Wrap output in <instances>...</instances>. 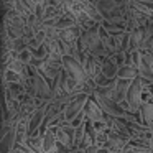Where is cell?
<instances>
[{
    "instance_id": "obj_4",
    "label": "cell",
    "mask_w": 153,
    "mask_h": 153,
    "mask_svg": "<svg viewBox=\"0 0 153 153\" xmlns=\"http://www.w3.org/2000/svg\"><path fill=\"white\" fill-rule=\"evenodd\" d=\"M56 127L53 128H48L43 135V152L45 153H51L54 148H56Z\"/></svg>"
},
{
    "instance_id": "obj_1",
    "label": "cell",
    "mask_w": 153,
    "mask_h": 153,
    "mask_svg": "<svg viewBox=\"0 0 153 153\" xmlns=\"http://www.w3.org/2000/svg\"><path fill=\"white\" fill-rule=\"evenodd\" d=\"M87 100H89V94L87 92H77V96L74 97V99L66 105V109H64V122L73 123L74 119H76L81 112H84V109H86V105H87Z\"/></svg>"
},
{
    "instance_id": "obj_7",
    "label": "cell",
    "mask_w": 153,
    "mask_h": 153,
    "mask_svg": "<svg viewBox=\"0 0 153 153\" xmlns=\"http://www.w3.org/2000/svg\"><path fill=\"white\" fill-rule=\"evenodd\" d=\"M22 81V76L13 69H5V82H10V84H15V82H20Z\"/></svg>"
},
{
    "instance_id": "obj_3",
    "label": "cell",
    "mask_w": 153,
    "mask_h": 153,
    "mask_svg": "<svg viewBox=\"0 0 153 153\" xmlns=\"http://www.w3.org/2000/svg\"><path fill=\"white\" fill-rule=\"evenodd\" d=\"M86 114H87V119H91L92 122H107V117H104V110L100 109V105L94 100V97H89L87 100V105H86Z\"/></svg>"
},
{
    "instance_id": "obj_6",
    "label": "cell",
    "mask_w": 153,
    "mask_h": 153,
    "mask_svg": "<svg viewBox=\"0 0 153 153\" xmlns=\"http://www.w3.org/2000/svg\"><path fill=\"white\" fill-rule=\"evenodd\" d=\"M54 28L56 30H71V28H76V22L71 17H61V18H58Z\"/></svg>"
},
{
    "instance_id": "obj_2",
    "label": "cell",
    "mask_w": 153,
    "mask_h": 153,
    "mask_svg": "<svg viewBox=\"0 0 153 153\" xmlns=\"http://www.w3.org/2000/svg\"><path fill=\"white\" fill-rule=\"evenodd\" d=\"M143 81L142 77H135L130 84V89H128V96H127V105H128V110H132L133 114H140L142 110V92H143V87H142Z\"/></svg>"
},
{
    "instance_id": "obj_5",
    "label": "cell",
    "mask_w": 153,
    "mask_h": 153,
    "mask_svg": "<svg viewBox=\"0 0 153 153\" xmlns=\"http://www.w3.org/2000/svg\"><path fill=\"white\" fill-rule=\"evenodd\" d=\"M135 77H138V69L132 64H125V66L119 68V73H117V79H128L133 81Z\"/></svg>"
}]
</instances>
